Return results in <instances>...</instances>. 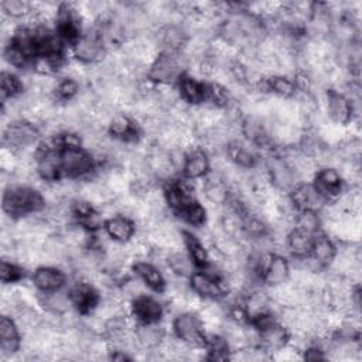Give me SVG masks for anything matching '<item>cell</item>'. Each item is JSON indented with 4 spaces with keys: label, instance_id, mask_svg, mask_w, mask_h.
Masks as SVG:
<instances>
[{
    "label": "cell",
    "instance_id": "e0dca14e",
    "mask_svg": "<svg viewBox=\"0 0 362 362\" xmlns=\"http://www.w3.org/2000/svg\"><path fill=\"white\" fill-rule=\"evenodd\" d=\"M65 279H66L65 274L59 269L44 264L35 269V272L33 273L31 281L38 291L48 293V291L61 290L65 284Z\"/></svg>",
    "mask_w": 362,
    "mask_h": 362
},
{
    "label": "cell",
    "instance_id": "44dd1931",
    "mask_svg": "<svg viewBox=\"0 0 362 362\" xmlns=\"http://www.w3.org/2000/svg\"><path fill=\"white\" fill-rule=\"evenodd\" d=\"M206 88L208 85L188 75H181L178 79L180 99L192 106L206 100Z\"/></svg>",
    "mask_w": 362,
    "mask_h": 362
},
{
    "label": "cell",
    "instance_id": "8fae6325",
    "mask_svg": "<svg viewBox=\"0 0 362 362\" xmlns=\"http://www.w3.org/2000/svg\"><path fill=\"white\" fill-rule=\"evenodd\" d=\"M223 280L208 272H194L189 276V288L204 300H216L225 294Z\"/></svg>",
    "mask_w": 362,
    "mask_h": 362
},
{
    "label": "cell",
    "instance_id": "f546056e",
    "mask_svg": "<svg viewBox=\"0 0 362 362\" xmlns=\"http://www.w3.org/2000/svg\"><path fill=\"white\" fill-rule=\"evenodd\" d=\"M313 239H314L313 235H308L303 230L293 228L287 233L286 247L294 257H304V256L310 255V250L313 246Z\"/></svg>",
    "mask_w": 362,
    "mask_h": 362
},
{
    "label": "cell",
    "instance_id": "5b68a950",
    "mask_svg": "<svg viewBox=\"0 0 362 362\" xmlns=\"http://www.w3.org/2000/svg\"><path fill=\"white\" fill-rule=\"evenodd\" d=\"M174 335L182 342L191 346H199L204 344L205 325L202 318L192 311L178 313L173 321Z\"/></svg>",
    "mask_w": 362,
    "mask_h": 362
},
{
    "label": "cell",
    "instance_id": "7402d4cb",
    "mask_svg": "<svg viewBox=\"0 0 362 362\" xmlns=\"http://www.w3.org/2000/svg\"><path fill=\"white\" fill-rule=\"evenodd\" d=\"M105 232L112 240L119 243H127L133 239V235L136 232L134 221L124 215L112 216L105 222Z\"/></svg>",
    "mask_w": 362,
    "mask_h": 362
},
{
    "label": "cell",
    "instance_id": "5bb4252c",
    "mask_svg": "<svg viewBox=\"0 0 362 362\" xmlns=\"http://www.w3.org/2000/svg\"><path fill=\"white\" fill-rule=\"evenodd\" d=\"M229 192L230 188L219 173L214 171L205 175V180L202 182V194L208 202L215 206L225 205L229 201Z\"/></svg>",
    "mask_w": 362,
    "mask_h": 362
},
{
    "label": "cell",
    "instance_id": "8d00e7d4",
    "mask_svg": "<svg viewBox=\"0 0 362 362\" xmlns=\"http://www.w3.org/2000/svg\"><path fill=\"white\" fill-rule=\"evenodd\" d=\"M0 274H1L3 284H13L20 281L24 277V270L21 266L16 264L14 262L11 260L8 262V259H3Z\"/></svg>",
    "mask_w": 362,
    "mask_h": 362
},
{
    "label": "cell",
    "instance_id": "7c38bea8",
    "mask_svg": "<svg viewBox=\"0 0 362 362\" xmlns=\"http://www.w3.org/2000/svg\"><path fill=\"white\" fill-rule=\"evenodd\" d=\"M314 188L325 198H338L344 188V178L334 167H324L314 174Z\"/></svg>",
    "mask_w": 362,
    "mask_h": 362
},
{
    "label": "cell",
    "instance_id": "4fadbf2b",
    "mask_svg": "<svg viewBox=\"0 0 362 362\" xmlns=\"http://www.w3.org/2000/svg\"><path fill=\"white\" fill-rule=\"evenodd\" d=\"M71 304L82 314L92 313L99 304V294L89 281H76L68 291Z\"/></svg>",
    "mask_w": 362,
    "mask_h": 362
},
{
    "label": "cell",
    "instance_id": "9c48e42d",
    "mask_svg": "<svg viewBox=\"0 0 362 362\" xmlns=\"http://www.w3.org/2000/svg\"><path fill=\"white\" fill-rule=\"evenodd\" d=\"M21 346L20 327L11 315L3 314L0 318V354L1 359H11Z\"/></svg>",
    "mask_w": 362,
    "mask_h": 362
},
{
    "label": "cell",
    "instance_id": "3957f363",
    "mask_svg": "<svg viewBox=\"0 0 362 362\" xmlns=\"http://www.w3.org/2000/svg\"><path fill=\"white\" fill-rule=\"evenodd\" d=\"M40 136L38 127L27 119H14L4 124L3 147L11 151H20L31 147Z\"/></svg>",
    "mask_w": 362,
    "mask_h": 362
},
{
    "label": "cell",
    "instance_id": "6da1fadb",
    "mask_svg": "<svg viewBox=\"0 0 362 362\" xmlns=\"http://www.w3.org/2000/svg\"><path fill=\"white\" fill-rule=\"evenodd\" d=\"M3 212L8 218H24L38 214L45 206V199L37 189L25 185H10L3 194Z\"/></svg>",
    "mask_w": 362,
    "mask_h": 362
},
{
    "label": "cell",
    "instance_id": "52a82bcc",
    "mask_svg": "<svg viewBox=\"0 0 362 362\" xmlns=\"http://www.w3.org/2000/svg\"><path fill=\"white\" fill-rule=\"evenodd\" d=\"M325 112L332 123L344 126L352 122L355 107L345 93L335 89H328L325 93Z\"/></svg>",
    "mask_w": 362,
    "mask_h": 362
},
{
    "label": "cell",
    "instance_id": "ac0fdd59",
    "mask_svg": "<svg viewBox=\"0 0 362 362\" xmlns=\"http://www.w3.org/2000/svg\"><path fill=\"white\" fill-rule=\"evenodd\" d=\"M132 314L140 324L158 322L164 314L163 305L147 294L132 300Z\"/></svg>",
    "mask_w": 362,
    "mask_h": 362
},
{
    "label": "cell",
    "instance_id": "d6a6232c",
    "mask_svg": "<svg viewBox=\"0 0 362 362\" xmlns=\"http://www.w3.org/2000/svg\"><path fill=\"white\" fill-rule=\"evenodd\" d=\"M0 82H1V100H3V103L23 95L24 85H23L21 79L17 78L14 74L3 71L1 76H0Z\"/></svg>",
    "mask_w": 362,
    "mask_h": 362
},
{
    "label": "cell",
    "instance_id": "f1b7e54d",
    "mask_svg": "<svg viewBox=\"0 0 362 362\" xmlns=\"http://www.w3.org/2000/svg\"><path fill=\"white\" fill-rule=\"evenodd\" d=\"M310 255L322 266H329L337 255V246L334 242L324 235H315L313 239V246L310 250Z\"/></svg>",
    "mask_w": 362,
    "mask_h": 362
},
{
    "label": "cell",
    "instance_id": "4316f807",
    "mask_svg": "<svg viewBox=\"0 0 362 362\" xmlns=\"http://www.w3.org/2000/svg\"><path fill=\"white\" fill-rule=\"evenodd\" d=\"M164 262H165L168 270H171V273L175 277L185 279V277H189L192 274V264L194 263H192L191 257L180 249L165 252Z\"/></svg>",
    "mask_w": 362,
    "mask_h": 362
},
{
    "label": "cell",
    "instance_id": "4dcf8cb0",
    "mask_svg": "<svg viewBox=\"0 0 362 362\" xmlns=\"http://www.w3.org/2000/svg\"><path fill=\"white\" fill-rule=\"evenodd\" d=\"M184 246L188 250V256L191 257L192 263L199 267H205L209 263V252L205 249L199 238L192 235L191 232H182Z\"/></svg>",
    "mask_w": 362,
    "mask_h": 362
},
{
    "label": "cell",
    "instance_id": "74e56055",
    "mask_svg": "<svg viewBox=\"0 0 362 362\" xmlns=\"http://www.w3.org/2000/svg\"><path fill=\"white\" fill-rule=\"evenodd\" d=\"M304 358L308 361H317V359H325L324 351H321L317 346H308L307 349H304Z\"/></svg>",
    "mask_w": 362,
    "mask_h": 362
},
{
    "label": "cell",
    "instance_id": "83f0119b",
    "mask_svg": "<svg viewBox=\"0 0 362 362\" xmlns=\"http://www.w3.org/2000/svg\"><path fill=\"white\" fill-rule=\"evenodd\" d=\"M269 308H270V297L266 291L253 288L246 294V298L243 301V310L247 318L252 320L257 315L269 313Z\"/></svg>",
    "mask_w": 362,
    "mask_h": 362
},
{
    "label": "cell",
    "instance_id": "484cf974",
    "mask_svg": "<svg viewBox=\"0 0 362 362\" xmlns=\"http://www.w3.org/2000/svg\"><path fill=\"white\" fill-rule=\"evenodd\" d=\"M38 303L42 307V310L54 315H65L69 311V307L72 305L69 294L61 290L42 293L41 296H38Z\"/></svg>",
    "mask_w": 362,
    "mask_h": 362
},
{
    "label": "cell",
    "instance_id": "8992f818",
    "mask_svg": "<svg viewBox=\"0 0 362 362\" xmlns=\"http://www.w3.org/2000/svg\"><path fill=\"white\" fill-rule=\"evenodd\" d=\"M105 41L99 28H89L74 42V54L83 64L100 62L105 54Z\"/></svg>",
    "mask_w": 362,
    "mask_h": 362
},
{
    "label": "cell",
    "instance_id": "cb8c5ba5",
    "mask_svg": "<svg viewBox=\"0 0 362 362\" xmlns=\"http://www.w3.org/2000/svg\"><path fill=\"white\" fill-rule=\"evenodd\" d=\"M134 337L140 349L151 351L158 348L163 344L165 338V332L157 322H148V324H140L134 329Z\"/></svg>",
    "mask_w": 362,
    "mask_h": 362
},
{
    "label": "cell",
    "instance_id": "e575fe53",
    "mask_svg": "<svg viewBox=\"0 0 362 362\" xmlns=\"http://www.w3.org/2000/svg\"><path fill=\"white\" fill-rule=\"evenodd\" d=\"M0 8L3 11L4 18L16 20L23 17H30L34 10V4L21 1V0H3L0 3Z\"/></svg>",
    "mask_w": 362,
    "mask_h": 362
},
{
    "label": "cell",
    "instance_id": "277c9868",
    "mask_svg": "<svg viewBox=\"0 0 362 362\" xmlns=\"http://www.w3.org/2000/svg\"><path fill=\"white\" fill-rule=\"evenodd\" d=\"M61 174L69 178L86 177L93 170V158L81 146H65L59 151Z\"/></svg>",
    "mask_w": 362,
    "mask_h": 362
},
{
    "label": "cell",
    "instance_id": "1f68e13d",
    "mask_svg": "<svg viewBox=\"0 0 362 362\" xmlns=\"http://www.w3.org/2000/svg\"><path fill=\"white\" fill-rule=\"evenodd\" d=\"M267 92L274 93L280 99H291L296 95V83L288 75L267 76Z\"/></svg>",
    "mask_w": 362,
    "mask_h": 362
},
{
    "label": "cell",
    "instance_id": "ba28073f",
    "mask_svg": "<svg viewBox=\"0 0 362 362\" xmlns=\"http://www.w3.org/2000/svg\"><path fill=\"white\" fill-rule=\"evenodd\" d=\"M257 332H259V346H262L267 352H272V351L279 352L288 345V339H290L288 328L281 322L276 321V318L269 321L263 327H260Z\"/></svg>",
    "mask_w": 362,
    "mask_h": 362
},
{
    "label": "cell",
    "instance_id": "603a6c76",
    "mask_svg": "<svg viewBox=\"0 0 362 362\" xmlns=\"http://www.w3.org/2000/svg\"><path fill=\"white\" fill-rule=\"evenodd\" d=\"M133 273L140 277L144 284L154 291H164L165 290V279L163 276V273L158 270V267H156L153 263L146 262V260H137L134 262V264L132 266Z\"/></svg>",
    "mask_w": 362,
    "mask_h": 362
},
{
    "label": "cell",
    "instance_id": "2e32d148",
    "mask_svg": "<svg viewBox=\"0 0 362 362\" xmlns=\"http://www.w3.org/2000/svg\"><path fill=\"white\" fill-rule=\"evenodd\" d=\"M107 132L112 139L123 141V143H134L140 134V126L127 115L116 113L109 126Z\"/></svg>",
    "mask_w": 362,
    "mask_h": 362
},
{
    "label": "cell",
    "instance_id": "9a60e30c",
    "mask_svg": "<svg viewBox=\"0 0 362 362\" xmlns=\"http://www.w3.org/2000/svg\"><path fill=\"white\" fill-rule=\"evenodd\" d=\"M189 35L182 24H165L163 25L156 35L157 42L164 48L163 51L181 52L185 47Z\"/></svg>",
    "mask_w": 362,
    "mask_h": 362
},
{
    "label": "cell",
    "instance_id": "d4e9b609",
    "mask_svg": "<svg viewBox=\"0 0 362 362\" xmlns=\"http://www.w3.org/2000/svg\"><path fill=\"white\" fill-rule=\"evenodd\" d=\"M228 158L239 168L250 170L257 165V158L255 153L239 139L230 140L225 148Z\"/></svg>",
    "mask_w": 362,
    "mask_h": 362
},
{
    "label": "cell",
    "instance_id": "d6986e66",
    "mask_svg": "<svg viewBox=\"0 0 362 362\" xmlns=\"http://www.w3.org/2000/svg\"><path fill=\"white\" fill-rule=\"evenodd\" d=\"M209 168H211V158L204 151V148L189 147V150L185 151L182 171L187 178L195 180V178L205 177L208 174Z\"/></svg>",
    "mask_w": 362,
    "mask_h": 362
},
{
    "label": "cell",
    "instance_id": "7a4b0ae2",
    "mask_svg": "<svg viewBox=\"0 0 362 362\" xmlns=\"http://www.w3.org/2000/svg\"><path fill=\"white\" fill-rule=\"evenodd\" d=\"M188 65L181 52L161 51L148 65V81L158 85H171L173 81L180 79L184 66Z\"/></svg>",
    "mask_w": 362,
    "mask_h": 362
},
{
    "label": "cell",
    "instance_id": "30bf717a",
    "mask_svg": "<svg viewBox=\"0 0 362 362\" xmlns=\"http://www.w3.org/2000/svg\"><path fill=\"white\" fill-rule=\"evenodd\" d=\"M290 199L297 211L321 212L325 206V198L314 188L313 184L300 182L290 191Z\"/></svg>",
    "mask_w": 362,
    "mask_h": 362
},
{
    "label": "cell",
    "instance_id": "836d02e7",
    "mask_svg": "<svg viewBox=\"0 0 362 362\" xmlns=\"http://www.w3.org/2000/svg\"><path fill=\"white\" fill-rule=\"evenodd\" d=\"M180 219H182L184 222H187L191 226H202L205 223V218H206V212L202 208V205L195 199L189 204H187L185 206H182L180 211L175 212Z\"/></svg>",
    "mask_w": 362,
    "mask_h": 362
},
{
    "label": "cell",
    "instance_id": "d590c367",
    "mask_svg": "<svg viewBox=\"0 0 362 362\" xmlns=\"http://www.w3.org/2000/svg\"><path fill=\"white\" fill-rule=\"evenodd\" d=\"M293 223L296 229L303 230L313 236H315L321 228L320 216L317 215V212H311V211H298L293 219Z\"/></svg>",
    "mask_w": 362,
    "mask_h": 362
},
{
    "label": "cell",
    "instance_id": "ffe728a7",
    "mask_svg": "<svg viewBox=\"0 0 362 362\" xmlns=\"http://www.w3.org/2000/svg\"><path fill=\"white\" fill-rule=\"evenodd\" d=\"M262 279L272 287L283 284L290 279V264L284 256L272 253L264 266Z\"/></svg>",
    "mask_w": 362,
    "mask_h": 362
}]
</instances>
